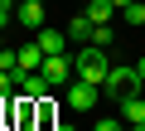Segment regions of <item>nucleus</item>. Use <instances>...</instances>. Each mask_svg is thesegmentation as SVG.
I'll return each mask as SVG.
<instances>
[{
    "instance_id": "1",
    "label": "nucleus",
    "mask_w": 145,
    "mask_h": 131,
    "mask_svg": "<svg viewBox=\"0 0 145 131\" xmlns=\"http://www.w3.org/2000/svg\"><path fill=\"white\" fill-rule=\"evenodd\" d=\"M106 73H111V58H106V49H97V44H82L78 53H72V78H82V83L102 88V83H106Z\"/></svg>"
},
{
    "instance_id": "2",
    "label": "nucleus",
    "mask_w": 145,
    "mask_h": 131,
    "mask_svg": "<svg viewBox=\"0 0 145 131\" xmlns=\"http://www.w3.org/2000/svg\"><path fill=\"white\" fill-rule=\"evenodd\" d=\"M102 92H106V97H126V92H145V83H140V68H135V63H111V73H106Z\"/></svg>"
},
{
    "instance_id": "3",
    "label": "nucleus",
    "mask_w": 145,
    "mask_h": 131,
    "mask_svg": "<svg viewBox=\"0 0 145 131\" xmlns=\"http://www.w3.org/2000/svg\"><path fill=\"white\" fill-rule=\"evenodd\" d=\"M97 97H102V88H92V83H82V78H72V83L63 88V102H68L72 112H92Z\"/></svg>"
},
{
    "instance_id": "4",
    "label": "nucleus",
    "mask_w": 145,
    "mask_h": 131,
    "mask_svg": "<svg viewBox=\"0 0 145 131\" xmlns=\"http://www.w3.org/2000/svg\"><path fill=\"white\" fill-rule=\"evenodd\" d=\"M39 73H44V78H48V83H53V88L63 92V88L72 83V58H68V53H48V58H44V68H39Z\"/></svg>"
},
{
    "instance_id": "5",
    "label": "nucleus",
    "mask_w": 145,
    "mask_h": 131,
    "mask_svg": "<svg viewBox=\"0 0 145 131\" xmlns=\"http://www.w3.org/2000/svg\"><path fill=\"white\" fill-rule=\"evenodd\" d=\"M116 102H121V121L126 126H145V92H126Z\"/></svg>"
},
{
    "instance_id": "6",
    "label": "nucleus",
    "mask_w": 145,
    "mask_h": 131,
    "mask_svg": "<svg viewBox=\"0 0 145 131\" xmlns=\"http://www.w3.org/2000/svg\"><path fill=\"white\" fill-rule=\"evenodd\" d=\"M15 20L39 34V29H44V0H20V5H15Z\"/></svg>"
},
{
    "instance_id": "7",
    "label": "nucleus",
    "mask_w": 145,
    "mask_h": 131,
    "mask_svg": "<svg viewBox=\"0 0 145 131\" xmlns=\"http://www.w3.org/2000/svg\"><path fill=\"white\" fill-rule=\"evenodd\" d=\"M34 44H39L44 53H68V29H48V24H44V29L34 34Z\"/></svg>"
},
{
    "instance_id": "8",
    "label": "nucleus",
    "mask_w": 145,
    "mask_h": 131,
    "mask_svg": "<svg viewBox=\"0 0 145 131\" xmlns=\"http://www.w3.org/2000/svg\"><path fill=\"white\" fill-rule=\"evenodd\" d=\"M92 29H97V24L87 20V10L68 20V39H72V44H92Z\"/></svg>"
},
{
    "instance_id": "9",
    "label": "nucleus",
    "mask_w": 145,
    "mask_h": 131,
    "mask_svg": "<svg viewBox=\"0 0 145 131\" xmlns=\"http://www.w3.org/2000/svg\"><path fill=\"white\" fill-rule=\"evenodd\" d=\"M20 92H24V97H48L53 83H48L44 73H24V78H20Z\"/></svg>"
},
{
    "instance_id": "10",
    "label": "nucleus",
    "mask_w": 145,
    "mask_h": 131,
    "mask_svg": "<svg viewBox=\"0 0 145 131\" xmlns=\"http://www.w3.org/2000/svg\"><path fill=\"white\" fill-rule=\"evenodd\" d=\"M44 58H48V53H44L39 44H20V68H24V73H39Z\"/></svg>"
},
{
    "instance_id": "11",
    "label": "nucleus",
    "mask_w": 145,
    "mask_h": 131,
    "mask_svg": "<svg viewBox=\"0 0 145 131\" xmlns=\"http://www.w3.org/2000/svg\"><path fill=\"white\" fill-rule=\"evenodd\" d=\"M116 15H121V10L111 5V0H92V5H87V20H92V24H111Z\"/></svg>"
},
{
    "instance_id": "12",
    "label": "nucleus",
    "mask_w": 145,
    "mask_h": 131,
    "mask_svg": "<svg viewBox=\"0 0 145 131\" xmlns=\"http://www.w3.org/2000/svg\"><path fill=\"white\" fill-rule=\"evenodd\" d=\"M0 73H15V78H24V68H20V49H0Z\"/></svg>"
},
{
    "instance_id": "13",
    "label": "nucleus",
    "mask_w": 145,
    "mask_h": 131,
    "mask_svg": "<svg viewBox=\"0 0 145 131\" xmlns=\"http://www.w3.org/2000/svg\"><path fill=\"white\" fill-rule=\"evenodd\" d=\"M121 15H126V20H131L135 29H145V0H131V5H126Z\"/></svg>"
},
{
    "instance_id": "14",
    "label": "nucleus",
    "mask_w": 145,
    "mask_h": 131,
    "mask_svg": "<svg viewBox=\"0 0 145 131\" xmlns=\"http://www.w3.org/2000/svg\"><path fill=\"white\" fill-rule=\"evenodd\" d=\"M92 44H97V49H111V44H116L111 24H97V29H92Z\"/></svg>"
},
{
    "instance_id": "15",
    "label": "nucleus",
    "mask_w": 145,
    "mask_h": 131,
    "mask_svg": "<svg viewBox=\"0 0 145 131\" xmlns=\"http://www.w3.org/2000/svg\"><path fill=\"white\" fill-rule=\"evenodd\" d=\"M15 88H20L15 73H0V97H15Z\"/></svg>"
},
{
    "instance_id": "16",
    "label": "nucleus",
    "mask_w": 145,
    "mask_h": 131,
    "mask_svg": "<svg viewBox=\"0 0 145 131\" xmlns=\"http://www.w3.org/2000/svg\"><path fill=\"white\" fill-rule=\"evenodd\" d=\"M97 131H126L121 117H97Z\"/></svg>"
},
{
    "instance_id": "17",
    "label": "nucleus",
    "mask_w": 145,
    "mask_h": 131,
    "mask_svg": "<svg viewBox=\"0 0 145 131\" xmlns=\"http://www.w3.org/2000/svg\"><path fill=\"white\" fill-rule=\"evenodd\" d=\"M15 5H20V0H0V29H5V24L15 20Z\"/></svg>"
},
{
    "instance_id": "18",
    "label": "nucleus",
    "mask_w": 145,
    "mask_h": 131,
    "mask_svg": "<svg viewBox=\"0 0 145 131\" xmlns=\"http://www.w3.org/2000/svg\"><path fill=\"white\" fill-rule=\"evenodd\" d=\"M135 68H140V83H145V53H140V58H135Z\"/></svg>"
},
{
    "instance_id": "19",
    "label": "nucleus",
    "mask_w": 145,
    "mask_h": 131,
    "mask_svg": "<svg viewBox=\"0 0 145 131\" xmlns=\"http://www.w3.org/2000/svg\"><path fill=\"white\" fill-rule=\"evenodd\" d=\"M53 131H78V126H68V121H58V126H53Z\"/></svg>"
},
{
    "instance_id": "20",
    "label": "nucleus",
    "mask_w": 145,
    "mask_h": 131,
    "mask_svg": "<svg viewBox=\"0 0 145 131\" xmlns=\"http://www.w3.org/2000/svg\"><path fill=\"white\" fill-rule=\"evenodd\" d=\"M111 5H116V10H126V5H131V0H111Z\"/></svg>"
},
{
    "instance_id": "21",
    "label": "nucleus",
    "mask_w": 145,
    "mask_h": 131,
    "mask_svg": "<svg viewBox=\"0 0 145 131\" xmlns=\"http://www.w3.org/2000/svg\"><path fill=\"white\" fill-rule=\"evenodd\" d=\"M0 49H5V29H0Z\"/></svg>"
},
{
    "instance_id": "22",
    "label": "nucleus",
    "mask_w": 145,
    "mask_h": 131,
    "mask_svg": "<svg viewBox=\"0 0 145 131\" xmlns=\"http://www.w3.org/2000/svg\"><path fill=\"white\" fill-rule=\"evenodd\" d=\"M0 131H10V126H0Z\"/></svg>"
}]
</instances>
